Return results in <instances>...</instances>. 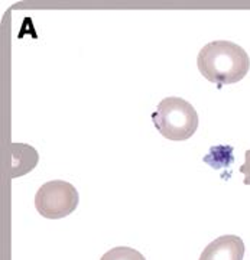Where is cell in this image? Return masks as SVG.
<instances>
[{"instance_id":"cell-1","label":"cell","mask_w":250,"mask_h":260,"mask_svg":"<svg viewBox=\"0 0 250 260\" xmlns=\"http://www.w3.org/2000/svg\"><path fill=\"white\" fill-rule=\"evenodd\" d=\"M198 70L210 83L223 87L241 81L250 70L247 52L230 41H213L201 48L197 58Z\"/></svg>"},{"instance_id":"cell-2","label":"cell","mask_w":250,"mask_h":260,"mask_svg":"<svg viewBox=\"0 0 250 260\" xmlns=\"http://www.w3.org/2000/svg\"><path fill=\"white\" fill-rule=\"evenodd\" d=\"M155 129L168 140L190 139L198 129V113L181 97H167L159 103L157 112L152 113Z\"/></svg>"},{"instance_id":"cell-3","label":"cell","mask_w":250,"mask_h":260,"mask_svg":"<svg viewBox=\"0 0 250 260\" xmlns=\"http://www.w3.org/2000/svg\"><path fill=\"white\" fill-rule=\"evenodd\" d=\"M78 203L80 195L75 186L63 179L45 182L35 195L37 211L48 220H59L74 213Z\"/></svg>"},{"instance_id":"cell-4","label":"cell","mask_w":250,"mask_h":260,"mask_svg":"<svg viewBox=\"0 0 250 260\" xmlns=\"http://www.w3.org/2000/svg\"><path fill=\"white\" fill-rule=\"evenodd\" d=\"M244 242L239 236L226 234L210 243L201 253L200 260H243Z\"/></svg>"},{"instance_id":"cell-5","label":"cell","mask_w":250,"mask_h":260,"mask_svg":"<svg viewBox=\"0 0 250 260\" xmlns=\"http://www.w3.org/2000/svg\"><path fill=\"white\" fill-rule=\"evenodd\" d=\"M12 178L22 177L30 172L39 162V155L34 146L26 143H12Z\"/></svg>"},{"instance_id":"cell-6","label":"cell","mask_w":250,"mask_h":260,"mask_svg":"<svg viewBox=\"0 0 250 260\" xmlns=\"http://www.w3.org/2000/svg\"><path fill=\"white\" fill-rule=\"evenodd\" d=\"M100 260H146L145 256L138 251L136 249L126 247V246H119L113 247L109 251H106Z\"/></svg>"},{"instance_id":"cell-7","label":"cell","mask_w":250,"mask_h":260,"mask_svg":"<svg viewBox=\"0 0 250 260\" xmlns=\"http://www.w3.org/2000/svg\"><path fill=\"white\" fill-rule=\"evenodd\" d=\"M239 171L244 175L243 184H244V185H250V149L249 150H246V153H244V164L241 165Z\"/></svg>"}]
</instances>
